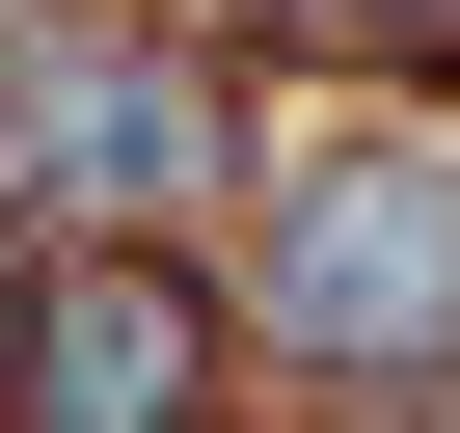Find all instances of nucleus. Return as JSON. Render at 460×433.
Here are the masks:
<instances>
[{"instance_id": "obj_1", "label": "nucleus", "mask_w": 460, "mask_h": 433, "mask_svg": "<svg viewBox=\"0 0 460 433\" xmlns=\"http://www.w3.org/2000/svg\"><path fill=\"white\" fill-rule=\"evenodd\" d=\"M0 190H55V216H136L217 190V82L190 55H109V28H0Z\"/></svg>"}, {"instance_id": "obj_2", "label": "nucleus", "mask_w": 460, "mask_h": 433, "mask_svg": "<svg viewBox=\"0 0 460 433\" xmlns=\"http://www.w3.org/2000/svg\"><path fill=\"white\" fill-rule=\"evenodd\" d=\"M271 325H298V352H460V136L325 163V190L271 216Z\"/></svg>"}, {"instance_id": "obj_3", "label": "nucleus", "mask_w": 460, "mask_h": 433, "mask_svg": "<svg viewBox=\"0 0 460 433\" xmlns=\"http://www.w3.org/2000/svg\"><path fill=\"white\" fill-rule=\"evenodd\" d=\"M0 379H28V433H190V271H136V244L28 271L0 298Z\"/></svg>"}, {"instance_id": "obj_4", "label": "nucleus", "mask_w": 460, "mask_h": 433, "mask_svg": "<svg viewBox=\"0 0 460 433\" xmlns=\"http://www.w3.org/2000/svg\"><path fill=\"white\" fill-rule=\"evenodd\" d=\"M298 28H460V0H298Z\"/></svg>"}]
</instances>
